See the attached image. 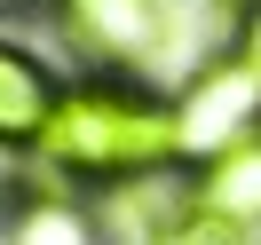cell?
Masks as SVG:
<instances>
[{
	"mask_svg": "<svg viewBox=\"0 0 261 245\" xmlns=\"http://www.w3.org/2000/svg\"><path fill=\"white\" fill-rule=\"evenodd\" d=\"M238 56H245V64L261 71V0L245 8V24H238Z\"/></svg>",
	"mask_w": 261,
	"mask_h": 245,
	"instance_id": "cell-7",
	"label": "cell"
},
{
	"mask_svg": "<svg viewBox=\"0 0 261 245\" xmlns=\"http://www.w3.org/2000/svg\"><path fill=\"white\" fill-rule=\"evenodd\" d=\"M253 245H261V237H253Z\"/></svg>",
	"mask_w": 261,
	"mask_h": 245,
	"instance_id": "cell-8",
	"label": "cell"
},
{
	"mask_svg": "<svg viewBox=\"0 0 261 245\" xmlns=\"http://www.w3.org/2000/svg\"><path fill=\"white\" fill-rule=\"evenodd\" d=\"M95 229H103V222L64 190V182L32 174L16 198H8V237H0V245H103Z\"/></svg>",
	"mask_w": 261,
	"mask_h": 245,
	"instance_id": "cell-5",
	"label": "cell"
},
{
	"mask_svg": "<svg viewBox=\"0 0 261 245\" xmlns=\"http://www.w3.org/2000/svg\"><path fill=\"white\" fill-rule=\"evenodd\" d=\"M190 190H198L206 213H222V222H238V229H261V127L238 134L229 150H214Z\"/></svg>",
	"mask_w": 261,
	"mask_h": 245,
	"instance_id": "cell-6",
	"label": "cell"
},
{
	"mask_svg": "<svg viewBox=\"0 0 261 245\" xmlns=\"http://www.w3.org/2000/svg\"><path fill=\"white\" fill-rule=\"evenodd\" d=\"M56 24L95 56L103 71H143L166 48V0H56Z\"/></svg>",
	"mask_w": 261,
	"mask_h": 245,
	"instance_id": "cell-3",
	"label": "cell"
},
{
	"mask_svg": "<svg viewBox=\"0 0 261 245\" xmlns=\"http://www.w3.org/2000/svg\"><path fill=\"white\" fill-rule=\"evenodd\" d=\"M174 119H182V150H198V158L229 150L238 134H253V127H261V71L245 64V56L206 64L190 87H182Z\"/></svg>",
	"mask_w": 261,
	"mask_h": 245,
	"instance_id": "cell-2",
	"label": "cell"
},
{
	"mask_svg": "<svg viewBox=\"0 0 261 245\" xmlns=\"http://www.w3.org/2000/svg\"><path fill=\"white\" fill-rule=\"evenodd\" d=\"M32 158L64 190H119L182 158V119L166 95H150L127 71H87V79H64Z\"/></svg>",
	"mask_w": 261,
	"mask_h": 245,
	"instance_id": "cell-1",
	"label": "cell"
},
{
	"mask_svg": "<svg viewBox=\"0 0 261 245\" xmlns=\"http://www.w3.org/2000/svg\"><path fill=\"white\" fill-rule=\"evenodd\" d=\"M56 95H64V79L48 71V56L24 48V40H0V150H8V158H24V150L40 143Z\"/></svg>",
	"mask_w": 261,
	"mask_h": 245,
	"instance_id": "cell-4",
	"label": "cell"
}]
</instances>
